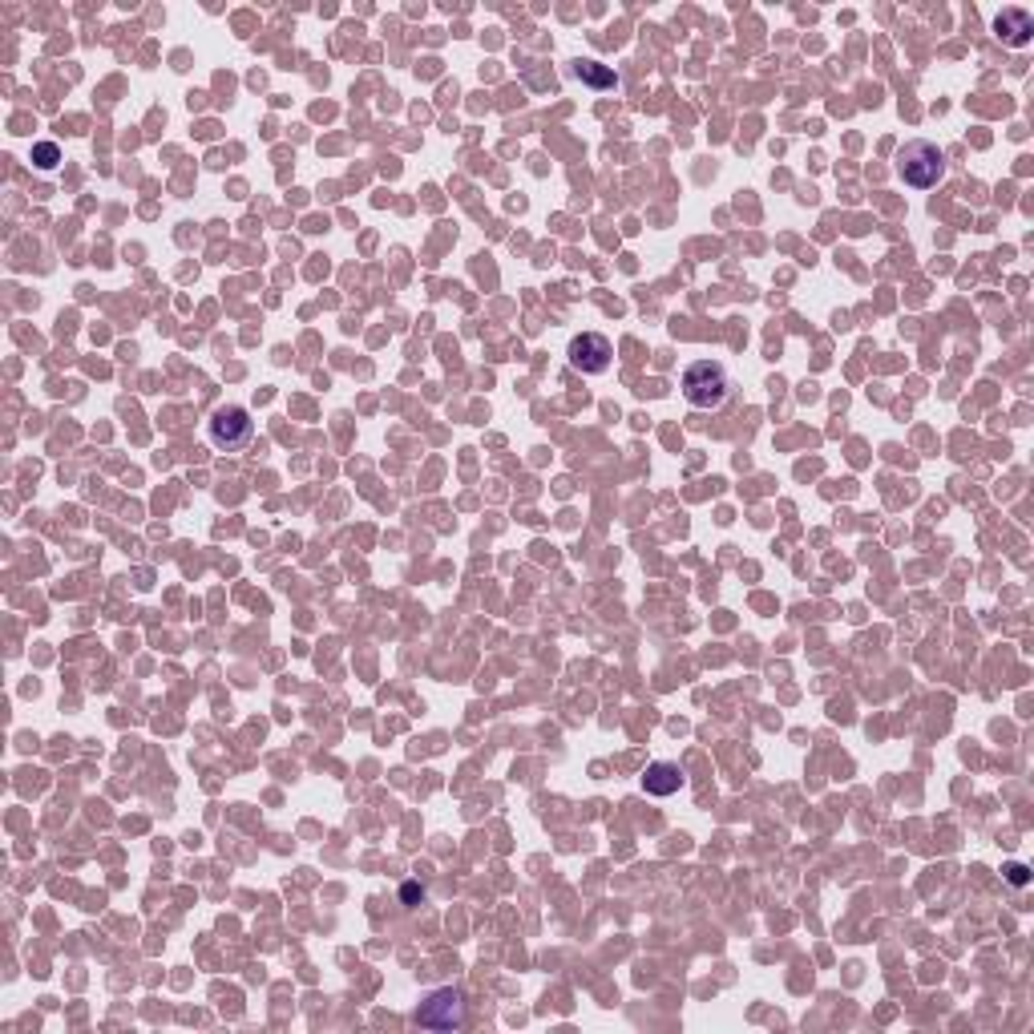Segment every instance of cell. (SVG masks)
Returning <instances> with one entry per match:
<instances>
[{
    "instance_id": "obj_1",
    "label": "cell",
    "mask_w": 1034,
    "mask_h": 1034,
    "mask_svg": "<svg viewBox=\"0 0 1034 1034\" xmlns=\"http://www.w3.org/2000/svg\"><path fill=\"white\" fill-rule=\"evenodd\" d=\"M683 396L691 408H703V412H715L728 404L732 396V376L719 360H695L687 372H683Z\"/></svg>"
},
{
    "instance_id": "obj_7",
    "label": "cell",
    "mask_w": 1034,
    "mask_h": 1034,
    "mask_svg": "<svg viewBox=\"0 0 1034 1034\" xmlns=\"http://www.w3.org/2000/svg\"><path fill=\"white\" fill-rule=\"evenodd\" d=\"M683 788V768L671 764V760H655L647 764V776H643V792L647 796H675Z\"/></svg>"
},
{
    "instance_id": "obj_8",
    "label": "cell",
    "mask_w": 1034,
    "mask_h": 1034,
    "mask_svg": "<svg viewBox=\"0 0 1034 1034\" xmlns=\"http://www.w3.org/2000/svg\"><path fill=\"white\" fill-rule=\"evenodd\" d=\"M574 73H578V81H586V85H594V89H618V73L606 69V65H598V61H590V57H582V61L574 65Z\"/></svg>"
},
{
    "instance_id": "obj_3",
    "label": "cell",
    "mask_w": 1034,
    "mask_h": 1034,
    "mask_svg": "<svg viewBox=\"0 0 1034 1034\" xmlns=\"http://www.w3.org/2000/svg\"><path fill=\"white\" fill-rule=\"evenodd\" d=\"M417 1026H429V1030H461L469 1022V1006H465V994L453 990V986H441L433 994H425V1002L417 1006Z\"/></svg>"
},
{
    "instance_id": "obj_2",
    "label": "cell",
    "mask_w": 1034,
    "mask_h": 1034,
    "mask_svg": "<svg viewBox=\"0 0 1034 1034\" xmlns=\"http://www.w3.org/2000/svg\"><path fill=\"white\" fill-rule=\"evenodd\" d=\"M897 174L913 190L938 186L946 178V150L934 146V142H925V138H913V142H905L897 150Z\"/></svg>"
},
{
    "instance_id": "obj_9",
    "label": "cell",
    "mask_w": 1034,
    "mask_h": 1034,
    "mask_svg": "<svg viewBox=\"0 0 1034 1034\" xmlns=\"http://www.w3.org/2000/svg\"><path fill=\"white\" fill-rule=\"evenodd\" d=\"M33 162H37L41 170H53V166L61 162V150H57V142H37V146H33Z\"/></svg>"
},
{
    "instance_id": "obj_11",
    "label": "cell",
    "mask_w": 1034,
    "mask_h": 1034,
    "mask_svg": "<svg viewBox=\"0 0 1034 1034\" xmlns=\"http://www.w3.org/2000/svg\"><path fill=\"white\" fill-rule=\"evenodd\" d=\"M417 897L425 901V889H417V885H404V901H417Z\"/></svg>"
},
{
    "instance_id": "obj_5",
    "label": "cell",
    "mask_w": 1034,
    "mask_h": 1034,
    "mask_svg": "<svg viewBox=\"0 0 1034 1034\" xmlns=\"http://www.w3.org/2000/svg\"><path fill=\"white\" fill-rule=\"evenodd\" d=\"M566 360H570V368H574V372H582V376H598V372H606V368H610L614 348H610V340H606L602 332H582V336H574V340H570Z\"/></svg>"
},
{
    "instance_id": "obj_6",
    "label": "cell",
    "mask_w": 1034,
    "mask_h": 1034,
    "mask_svg": "<svg viewBox=\"0 0 1034 1034\" xmlns=\"http://www.w3.org/2000/svg\"><path fill=\"white\" fill-rule=\"evenodd\" d=\"M994 33H998L1006 45L1022 49V45H1030V37H1034V17H1030L1026 9H1002L998 21H994Z\"/></svg>"
},
{
    "instance_id": "obj_10",
    "label": "cell",
    "mask_w": 1034,
    "mask_h": 1034,
    "mask_svg": "<svg viewBox=\"0 0 1034 1034\" xmlns=\"http://www.w3.org/2000/svg\"><path fill=\"white\" fill-rule=\"evenodd\" d=\"M1006 873H1010V881H1014V885H1026V869H1022V865H1010Z\"/></svg>"
},
{
    "instance_id": "obj_4",
    "label": "cell",
    "mask_w": 1034,
    "mask_h": 1034,
    "mask_svg": "<svg viewBox=\"0 0 1034 1034\" xmlns=\"http://www.w3.org/2000/svg\"><path fill=\"white\" fill-rule=\"evenodd\" d=\"M251 437H255V421H251V412H247L243 404H227V408H219L215 417H211V445H215V449L235 453V449H243Z\"/></svg>"
}]
</instances>
